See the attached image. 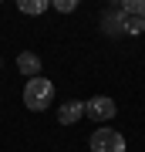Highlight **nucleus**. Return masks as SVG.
Masks as SVG:
<instances>
[{"label":"nucleus","instance_id":"nucleus-1","mask_svg":"<svg viewBox=\"0 0 145 152\" xmlns=\"http://www.w3.org/2000/svg\"><path fill=\"white\" fill-rule=\"evenodd\" d=\"M51 102H54V85L47 78H31V81L24 85V105L31 112H44Z\"/></svg>","mask_w":145,"mask_h":152},{"label":"nucleus","instance_id":"nucleus-2","mask_svg":"<svg viewBox=\"0 0 145 152\" xmlns=\"http://www.w3.org/2000/svg\"><path fill=\"white\" fill-rule=\"evenodd\" d=\"M91 152H125V139L115 129H98L91 132Z\"/></svg>","mask_w":145,"mask_h":152},{"label":"nucleus","instance_id":"nucleus-3","mask_svg":"<svg viewBox=\"0 0 145 152\" xmlns=\"http://www.w3.org/2000/svg\"><path fill=\"white\" fill-rule=\"evenodd\" d=\"M115 112H118V105H115V98H108V95H98V98H91V102H85V115H91L95 122H111Z\"/></svg>","mask_w":145,"mask_h":152},{"label":"nucleus","instance_id":"nucleus-4","mask_svg":"<svg viewBox=\"0 0 145 152\" xmlns=\"http://www.w3.org/2000/svg\"><path fill=\"white\" fill-rule=\"evenodd\" d=\"M78 118H85V102H64L58 108V122L61 125H74Z\"/></svg>","mask_w":145,"mask_h":152},{"label":"nucleus","instance_id":"nucleus-5","mask_svg":"<svg viewBox=\"0 0 145 152\" xmlns=\"http://www.w3.org/2000/svg\"><path fill=\"white\" fill-rule=\"evenodd\" d=\"M17 71L27 78H41V58L34 54V51H24L20 58H17Z\"/></svg>","mask_w":145,"mask_h":152},{"label":"nucleus","instance_id":"nucleus-6","mask_svg":"<svg viewBox=\"0 0 145 152\" xmlns=\"http://www.w3.org/2000/svg\"><path fill=\"white\" fill-rule=\"evenodd\" d=\"M118 14L122 17H145V4H142V0H125Z\"/></svg>","mask_w":145,"mask_h":152},{"label":"nucleus","instance_id":"nucleus-7","mask_svg":"<svg viewBox=\"0 0 145 152\" xmlns=\"http://www.w3.org/2000/svg\"><path fill=\"white\" fill-rule=\"evenodd\" d=\"M47 4L44 0H20V14H44Z\"/></svg>","mask_w":145,"mask_h":152},{"label":"nucleus","instance_id":"nucleus-8","mask_svg":"<svg viewBox=\"0 0 145 152\" xmlns=\"http://www.w3.org/2000/svg\"><path fill=\"white\" fill-rule=\"evenodd\" d=\"M118 17H122V14H118ZM122 27L132 31V34H138V31H145V17H122Z\"/></svg>","mask_w":145,"mask_h":152},{"label":"nucleus","instance_id":"nucleus-9","mask_svg":"<svg viewBox=\"0 0 145 152\" xmlns=\"http://www.w3.org/2000/svg\"><path fill=\"white\" fill-rule=\"evenodd\" d=\"M54 10H58V14H71V10H74V7H78V0H54Z\"/></svg>","mask_w":145,"mask_h":152},{"label":"nucleus","instance_id":"nucleus-10","mask_svg":"<svg viewBox=\"0 0 145 152\" xmlns=\"http://www.w3.org/2000/svg\"><path fill=\"white\" fill-rule=\"evenodd\" d=\"M0 71H4V61H0Z\"/></svg>","mask_w":145,"mask_h":152}]
</instances>
